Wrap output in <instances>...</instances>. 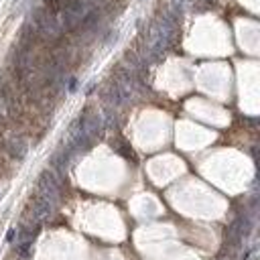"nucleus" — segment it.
Wrapping results in <instances>:
<instances>
[{"instance_id": "nucleus-5", "label": "nucleus", "mask_w": 260, "mask_h": 260, "mask_svg": "<svg viewBox=\"0 0 260 260\" xmlns=\"http://www.w3.org/2000/svg\"><path fill=\"white\" fill-rule=\"evenodd\" d=\"M45 4H47L45 10H49V12L55 14V16L63 10V0H45Z\"/></svg>"}, {"instance_id": "nucleus-4", "label": "nucleus", "mask_w": 260, "mask_h": 260, "mask_svg": "<svg viewBox=\"0 0 260 260\" xmlns=\"http://www.w3.org/2000/svg\"><path fill=\"white\" fill-rule=\"evenodd\" d=\"M27 150H29V146H27L25 138H10L8 140V153H10V157L23 161L27 157Z\"/></svg>"}, {"instance_id": "nucleus-2", "label": "nucleus", "mask_w": 260, "mask_h": 260, "mask_svg": "<svg viewBox=\"0 0 260 260\" xmlns=\"http://www.w3.org/2000/svg\"><path fill=\"white\" fill-rule=\"evenodd\" d=\"M39 189H41V197L47 199L51 205L57 203L59 199V179L55 177L53 171H43L39 177Z\"/></svg>"}, {"instance_id": "nucleus-6", "label": "nucleus", "mask_w": 260, "mask_h": 260, "mask_svg": "<svg viewBox=\"0 0 260 260\" xmlns=\"http://www.w3.org/2000/svg\"><path fill=\"white\" fill-rule=\"evenodd\" d=\"M116 150L124 157V159H132V161H136L134 159V153H132V148H130L126 142H116Z\"/></svg>"}, {"instance_id": "nucleus-8", "label": "nucleus", "mask_w": 260, "mask_h": 260, "mask_svg": "<svg viewBox=\"0 0 260 260\" xmlns=\"http://www.w3.org/2000/svg\"><path fill=\"white\" fill-rule=\"evenodd\" d=\"M252 260H256V258H252Z\"/></svg>"}, {"instance_id": "nucleus-1", "label": "nucleus", "mask_w": 260, "mask_h": 260, "mask_svg": "<svg viewBox=\"0 0 260 260\" xmlns=\"http://www.w3.org/2000/svg\"><path fill=\"white\" fill-rule=\"evenodd\" d=\"M33 29L37 35L45 37V39H59L63 29L59 25V20L55 14H51L45 8H37L33 14Z\"/></svg>"}, {"instance_id": "nucleus-7", "label": "nucleus", "mask_w": 260, "mask_h": 260, "mask_svg": "<svg viewBox=\"0 0 260 260\" xmlns=\"http://www.w3.org/2000/svg\"><path fill=\"white\" fill-rule=\"evenodd\" d=\"M6 240H8V242H12V240H14V230H10V232H8V236H6Z\"/></svg>"}, {"instance_id": "nucleus-3", "label": "nucleus", "mask_w": 260, "mask_h": 260, "mask_svg": "<svg viewBox=\"0 0 260 260\" xmlns=\"http://www.w3.org/2000/svg\"><path fill=\"white\" fill-rule=\"evenodd\" d=\"M51 213H53V205H51L47 199H43V197H37V199H35V203H33V215H35L37 222L49 220Z\"/></svg>"}]
</instances>
